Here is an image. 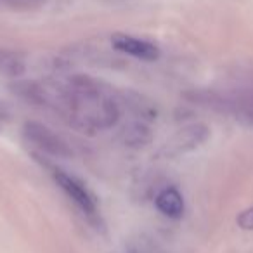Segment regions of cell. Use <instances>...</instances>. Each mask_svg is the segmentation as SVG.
<instances>
[{
	"label": "cell",
	"mask_w": 253,
	"mask_h": 253,
	"mask_svg": "<svg viewBox=\"0 0 253 253\" xmlns=\"http://www.w3.org/2000/svg\"><path fill=\"white\" fill-rule=\"evenodd\" d=\"M236 222H238L239 227L245 229V231H253V207L243 210L241 213L238 215Z\"/></svg>",
	"instance_id": "ba28073f"
},
{
	"label": "cell",
	"mask_w": 253,
	"mask_h": 253,
	"mask_svg": "<svg viewBox=\"0 0 253 253\" xmlns=\"http://www.w3.org/2000/svg\"><path fill=\"white\" fill-rule=\"evenodd\" d=\"M23 135L40 153H45L54 158H70L73 155L68 142L59 134L40 122H26L23 126Z\"/></svg>",
	"instance_id": "3957f363"
},
{
	"label": "cell",
	"mask_w": 253,
	"mask_h": 253,
	"mask_svg": "<svg viewBox=\"0 0 253 253\" xmlns=\"http://www.w3.org/2000/svg\"><path fill=\"white\" fill-rule=\"evenodd\" d=\"M156 208L169 218H180L184 213V198L175 187H167L156 196Z\"/></svg>",
	"instance_id": "8992f818"
},
{
	"label": "cell",
	"mask_w": 253,
	"mask_h": 253,
	"mask_svg": "<svg viewBox=\"0 0 253 253\" xmlns=\"http://www.w3.org/2000/svg\"><path fill=\"white\" fill-rule=\"evenodd\" d=\"M111 43L118 52H123L126 56H132L141 61H156L160 57V47L156 43L149 42L146 39H139L126 33H116L113 35Z\"/></svg>",
	"instance_id": "5b68a950"
},
{
	"label": "cell",
	"mask_w": 253,
	"mask_h": 253,
	"mask_svg": "<svg viewBox=\"0 0 253 253\" xmlns=\"http://www.w3.org/2000/svg\"><path fill=\"white\" fill-rule=\"evenodd\" d=\"M14 92L30 104L59 113L84 134L108 130L120 120V106L113 92L87 75H71L57 82H18Z\"/></svg>",
	"instance_id": "6da1fadb"
},
{
	"label": "cell",
	"mask_w": 253,
	"mask_h": 253,
	"mask_svg": "<svg viewBox=\"0 0 253 253\" xmlns=\"http://www.w3.org/2000/svg\"><path fill=\"white\" fill-rule=\"evenodd\" d=\"M211 106L253 125V68L236 70L207 94Z\"/></svg>",
	"instance_id": "7a4b0ae2"
},
{
	"label": "cell",
	"mask_w": 253,
	"mask_h": 253,
	"mask_svg": "<svg viewBox=\"0 0 253 253\" xmlns=\"http://www.w3.org/2000/svg\"><path fill=\"white\" fill-rule=\"evenodd\" d=\"M26 71L25 56L18 50L0 47V75L9 78H18Z\"/></svg>",
	"instance_id": "52a82bcc"
},
{
	"label": "cell",
	"mask_w": 253,
	"mask_h": 253,
	"mask_svg": "<svg viewBox=\"0 0 253 253\" xmlns=\"http://www.w3.org/2000/svg\"><path fill=\"white\" fill-rule=\"evenodd\" d=\"M14 5H23V7H33V5L40 4L42 0H9Z\"/></svg>",
	"instance_id": "30bf717a"
},
{
	"label": "cell",
	"mask_w": 253,
	"mask_h": 253,
	"mask_svg": "<svg viewBox=\"0 0 253 253\" xmlns=\"http://www.w3.org/2000/svg\"><path fill=\"white\" fill-rule=\"evenodd\" d=\"M9 120H11V113H9V109L5 108L2 102H0V132H2L5 126H7Z\"/></svg>",
	"instance_id": "9c48e42d"
},
{
	"label": "cell",
	"mask_w": 253,
	"mask_h": 253,
	"mask_svg": "<svg viewBox=\"0 0 253 253\" xmlns=\"http://www.w3.org/2000/svg\"><path fill=\"white\" fill-rule=\"evenodd\" d=\"M52 175L56 184L64 191L68 198L84 211L88 217H95L97 215V200L92 194V191L82 182L78 177L71 175V173L64 172L61 169H52Z\"/></svg>",
	"instance_id": "277c9868"
}]
</instances>
